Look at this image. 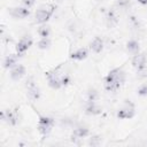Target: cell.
Returning <instances> with one entry per match:
<instances>
[{
    "mask_svg": "<svg viewBox=\"0 0 147 147\" xmlns=\"http://www.w3.org/2000/svg\"><path fill=\"white\" fill-rule=\"evenodd\" d=\"M125 82V71L124 64L121 67L111 69L107 76L105 77V88L108 92H116L118 91Z\"/></svg>",
    "mask_w": 147,
    "mask_h": 147,
    "instance_id": "1",
    "label": "cell"
},
{
    "mask_svg": "<svg viewBox=\"0 0 147 147\" xmlns=\"http://www.w3.org/2000/svg\"><path fill=\"white\" fill-rule=\"evenodd\" d=\"M55 9H56V5L54 3H44L39 6V8L34 13V23L37 24L47 23L55 13Z\"/></svg>",
    "mask_w": 147,
    "mask_h": 147,
    "instance_id": "2",
    "label": "cell"
},
{
    "mask_svg": "<svg viewBox=\"0 0 147 147\" xmlns=\"http://www.w3.org/2000/svg\"><path fill=\"white\" fill-rule=\"evenodd\" d=\"M61 67L62 64L57 65L56 68L45 72V77L47 79L48 86L53 90H60L62 87V83H61V76H62V71H61Z\"/></svg>",
    "mask_w": 147,
    "mask_h": 147,
    "instance_id": "3",
    "label": "cell"
},
{
    "mask_svg": "<svg viewBox=\"0 0 147 147\" xmlns=\"http://www.w3.org/2000/svg\"><path fill=\"white\" fill-rule=\"evenodd\" d=\"M55 125V121L53 117L49 116H44V115H39V119H38V124H37V129L38 132L42 136L46 137L51 133V131L53 130Z\"/></svg>",
    "mask_w": 147,
    "mask_h": 147,
    "instance_id": "4",
    "label": "cell"
},
{
    "mask_svg": "<svg viewBox=\"0 0 147 147\" xmlns=\"http://www.w3.org/2000/svg\"><path fill=\"white\" fill-rule=\"evenodd\" d=\"M136 113H137V110H136L134 103L130 100H125L124 103L122 105V107L117 110L116 116L119 119H131L136 116Z\"/></svg>",
    "mask_w": 147,
    "mask_h": 147,
    "instance_id": "5",
    "label": "cell"
},
{
    "mask_svg": "<svg viewBox=\"0 0 147 147\" xmlns=\"http://www.w3.org/2000/svg\"><path fill=\"white\" fill-rule=\"evenodd\" d=\"M25 91H26V96L31 101H37L40 98V88L34 82L33 77H29L25 82Z\"/></svg>",
    "mask_w": 147,
    "mask_h": 147,
    "instance_id": "6",
    "label": "cell"
},
{
    "mask_svg": "<svg viewBox=\"0 0 147 147\" xmlns=\"http://www.w3.org/2000/svg\"><path fill=\"white\" fill-rule=\"evenodd\" d=\"M1 119L7 123L10 126H15L18 123L20 119V114H18V108H10V109H6L3 111H1Z\"/></svg>",
    "mask_w": 147,
    "mask_h": 147,
    "instance_id": "7",
    "label": "cell"
},
{
    "mask_svg": "<svg viewBox=\"0 0 147 147\" xmlns=\"http://www.w3.org/2000/svg\"><path fill=\"white\" fill-rule=\"evenodd\" d=\"M131 65L136 69L137 72L147 69V55L144 52H139L134 54L131 59Z\"/></svg>",
    "mask_w": 147,
    "mask_h": 147,
    "instance_id": "8",
    "label": "cell"
},
{
    "mask_svg": "<svg viewBox=\"0 0 147 147\" xmlns=\"http://www.w3.org/2000/svg\"><path fill=\"white\" fill-rule=\"evenodd\" d=\"M9 15L15 18V20H24L31 15L30 8H26L24 6H16V7H10L8 8Z\"/></svg>",
    "mask_w": 147,
    "mask_h": 147,
    "instance_id": "9",
    "label": "cell"
},
{
    "mask_svg": "<svg viewBox=\"0 0 147 147\" xmlns=\"http://www.w3.org/2000/svg\"><path fill=\"white\" fill-rule=\"evenodd\" d=\"M32 45H33V39H32L31 36H24V37H22V38L17 41V44H16V47H15L16 54H17L18 56H22L25 52H28V49H29Z\"/></svg>",
    "mask_w": 147,
    "mask_h": 147,
    "instance_id": "10",
    "label": "cell"
},
{
    "mask_svg": "<svg viewBox=\"0 0 147 147\" xmlns=\"http://www.w3.org/2000/svg\"><path fill=\"white\" fill-rule=\"evenodd\" d=\"M25 74H26V68L20 63H17L15 67H13L9 71V76H10L11 80H14V82L21 80L25 76Z\"/></svg>",
    "mask_w": 147,
    "mask_h": 147,
    "instance_id": "11",
    "label": "cell"
},
{
    "mask_svg": "<svg viewBox=\"0 0 147 147\" xmlns=\"http://www.w3.org/2000/svg\"><path fill=\"white\" fill-rule=\"evenodd\" d=\"M90 136V130L86 126H77L74 129L71 133V140L74 142H77L78 140H82Z\"/></svg>",
    "mask_w": 147,
    "mask_h": 147,
    "instance_id": "12",
    "label": "cell"
},
{
    "mask_svg": "<svg viewBox=\"0 0 147 147\" xmlns=\"http://www.w3.org/2000/svg\"><path fill=\"white\" fill-rule=\"evenodd\" d=\"M85 114L86 115H90V116H98L102 113V108L96 103V102H87L86 106H85V109H84Z\"/></svg>",
    "mask_w": 147,
    "mask_h": 147,
    "instance_id": "13",
    "label": "cell"
},
{
    "mask_svg": "<svg viewBox=\"0 0 147 147\" xmlns=\"http://www.w3.org/2000/svg\"><path fill=\"white\" fill-rule=\"evenodd\" d=\"M103 47H105V41L101 37H95L91 42H90V49L95 53V54H99L103 51Z\"/></svg>",
    "mask_w": 147,
    "mask_h": 147,
    "instance_id": "14",
    "label": "cell"
},
{
    "mask_svg": "<svg viewBox=\"0 0 147 147\" xmlns=\"http://www.w3.org/2000/svg\"><path fill=\"white\" fill-rule=\"evenodd\" d=\"M88 55V51L86 48H77L76 51L70 53V59L74 61H83L87 57Z\"/></svg>",
    "mask_w": 147,
    "mask_h": 147,
    "instance_id": "15",
    "label": "cell"
},
{
    "mask_svg": "<svg viewBox=\"0 0 147 147\" xmlns=\"http://www.w3.org/2000/svg\"><path fill=\"white\" fill-rule=\"evenodd\" d=\"M125 48H126L127 53L134 55V54H137V53L140 52V44H139V41L136 40V39H130V40L126 41Z\"/></svg>",
    "mask_w": 147,
    "mask_h": 147,
    "instance_id": "16",
    "label": "cell"
},
{
    "mask_svg": "<svg viewBox=\"0 0 147 147\" xmlns=\"http://www.w3.org/2000/svg\"><path fill=\"white\" fill-rule=\"evenodd\" d=\"M106 23L109 28H113L115 26L117 23H118V16H117V13L114 10V9H110L108 10L107 15H106Z\"/></svg>",
    "mask_w": 147,
    "mask_h": 147,
    "instance_id": "17",
    "label": "cell"
},
{
    "mask_svg": "<svg viewBox=\"0 0 147 147\" xmlns=\"http://www.w3.org/2000/svg\"><path fill=\"white\" fill-rule=\"evenodd\" d=\"M20 56L15 53V54H9L5 57L3 60V68L5 69H11L13 67H15L17 64V59Z\"/></svg>",
    "mask_w": 147,
    "mask_h": 147,
    "instance_id": "18",
    "label": "cell"
},
{
    "mask_svg": "<svg viewBox=\"0 0 147 147\" xmlns=\"http://www.w3.org/2000/svg\"><path fill=\"white\" fill-rule=\"evenodd\" d=\"M38 34L40 38H47L51 36V28L49 25H47L46 23L45 24H40V26L38 28Z\"/></svg>",
    "mask_w": 147,
    "mask_h": 147,
    "instance_id": "19",
    "label": "cell"
},
{
    "mask_svg": "<svg viewBox=\"0 0 147 147\" xmlns=\"http://www.w3.org/2000/svg\"><path fill=\"white\" fill-rule=\"evenodd\" d=\"M51 45H52V40H51L49 37H47V38H40L39 41L37 42V47L39 49H41V51L48 49L51 47Z\"/></svg>",
    "mask_w": 147,
    "mask_h": 147,
    "instance_id": "20",
    "label": "cell"
},
{
    "mask_svg": "<svg viewBox=\"0 0 147 147\" xmlns=\"http://www.w3.org/2000/svg\"><path fill=\"white\" fill-rule=\"evenodd\" d=\"M99 98V93L96 90L92 88V90H88L87 92V102H95Z\"/></svg>",
    "mask_w": 147,
    "mask_h": 147,
    "instance_id": "21",
    "label": "cell"
},
{
    "mask_svg": "<svg viewBox=\"0 0 147 147\" xmlns=\"http://www.w3.org/2000/svg\"><path fill=\"white\" fill-rule=\"evenodd\" d=\"M137 94L141 98H146L147 96V83L141 84L138 88H137Z\"/></svg>",
    "mask_w": 147,
    "mask_h": 147,
    "instance_id": "22",
    "label": "cell"
},
{
    "mask_svg": "<svg viewBox=\"0 0 147 147\" xmlns=\"http://www.w3.org/2000/svg\"><path fill=\"white\" fill-rule=\"evenodd\" d=\"M70 82H71L70 76H69V75H67V74H64V72H62V76H61V83H62V87H63V86H67L68 84H70Z\"/></svg>",
    "mask_w": 147,
    "mask_h": 147,
    "instance_id": "23",
    "label": "cell"
},
{
    "mask_svg": "<svg viewBox=\"0 0 147 147\" xmlns=\"http://www.w3.org/2000/svg\"><path fill=\"white\" fill-rule=\"evenodd\" d=\"M116 5L119 8H127L130 6V1L129 0H117Z\"/></svg>",
    "mask_w": 147,
    "mask_h": 147,
    "instance_id": "24",
    "label": "cell"
},
{
    "mask_svg": "<svg viewBox=\"0 0 147 147\" xmlns=\"http://www.w3.org/2000/svg\"><path fill=\"white\" fill-rule=\"evenodd\" d=\"M36 1H37V0H21L22 6H24V7H26V8H31V7H33L34 3H36Z\"/></svg>",
    "mask_w": 147,
    "mask_h": 147,
    "instance_id": "25",
    "label": "cell"
},
{
    "mask_svg": "<svg viewBox=\"0 0 147 147\" xmlns=\"http://www.w3.org/2000/svg\"><path fill=\"white\" fill-rule=\"evenodd\" d=\"M140 5H147V0H137Z\"/></svg>",
    "mask_w": 147,
    "mask_h": 147,
    "instance_id": "26",
    "label": "cell"
}]
</instances>
